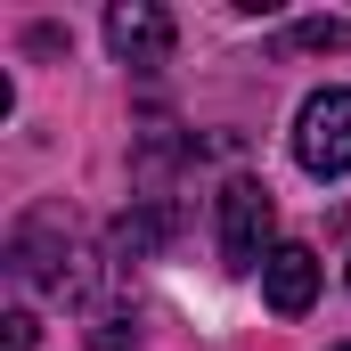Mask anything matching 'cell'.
Masks as SVG:
<instances>
[{"mask_svg":"<svg viewBox=\"0 0 351 351\" xmlns=\"http://www.w3.org/2000/svg\"><path fill=\"white\" fill-rule=\"evenodd\" d=\"M262 302L278 319H302V311L319 302V254H311V245H278L262 262Z\"/></svg>","mask_w":351,"mask_h":351,"instance_id":"4","label":"cell"},{"mask_svg":"<svg viewBox=\"0 0 351 351\" xmlns=\"http://www.w3.org/2000/svg\"><path fill=\"white\" fill-rule=\"evenodd\" d=\"M286 41L294 49H351V16H302Z\"/></svg>","mask_w":351,"mask_h":351,"instance_id":"6","label":"cell"},{"mask_svg":"<svg viewBox=\"0 0 351 351\" xmlns=\"http://www.w3.org/2000/svg\"><path fill=\"white\" fill-rule=\"evenodd\" d=\"M278 204H269L262 180H229L221 188V254H229V269H262L278 245Z\"/></svg>","mask_w":351,"mask_h":351,"instance_id":"2","label":"cell"},{"mask_svg":"<svg viewBox=\"0 0 351 351\" xmlns=\"http://www.w3.org/2000/svg\"><path fill=\"white\" fill-rule=\"evenodd\" d=\"M106 41H114L123 66H164L172 58V16L156 0H114L106 8Z\"/></svg>","mask_w":351,"mask_h":351,"instance_id":"3","label":"cell"},{"mask_svg":"<svg viewBox=\"0 0 351 351\" xmlns=\"http://www.w3.org/2000/svg\"><path fill=\"white\" fill-rule=\"evenodd\" d=\"M0 327H8V335H0V351H33V343H41V319H33V311H8Z\"/></svg>","mask_w":351,"mask_h":351,"instance_id":"8","label":"cell"},{"mask_svg":"<svg viewBox=\"0 0 351 351\" xmlns=\"http://www.w3.org/2000/svg\"><path fill=\"white\" fill-rule=\"evenodd\" d=\"M164 237H172V213H164V204H139V213H123V221L106 229L114 262H139V254H156Z\"/></svg>","mask_w":351,"mask_h":351,"instance_id":"5","label":"cell"},{"mask_svg":"<svg viewBox=\"0 0 351 351\" xmlns=\"http://www.w3.org/2000/svg\"><path fill=\"white\" fill-rule=\"evenodd\" d=\"M131 335H139V327H131L123 311H106V319L90 327V351H131Z\"/></svg>","mask_w":351,"mask_h":351,"instance_id":"7","label":"cell"},{"mask_svg":"<svg viewBox=\"0 0 351 351\" xmlns=\"http://www.w3.org/2000/svg\"><path fill=\"white\" fill-rule=\"evenodd\" d=\"M294 156L311 180H343L351 172V90H311L294 114Z\"/></svg>","mask_w":351,"mask_h":351,"instance_id":"1","label":"cell"},{"mask_svg":"<svg viewBox=\"0 0 351 351\" xmlns=\"http://www.w3.org/2000/svg\"><path fill=\"white\" fill-rule=\"evenodd\" d=\"M335 351H351V343H335Z\"/></svg>","mask_w":351,"mask_h":351,"instance_id":"9","label":"cell"}]
</instances>
